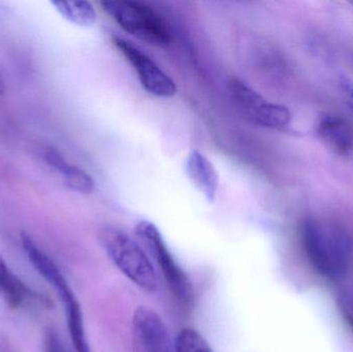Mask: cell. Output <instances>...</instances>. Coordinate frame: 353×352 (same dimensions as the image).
I'll use <instances>...</instances> for the list:
<instances>
[{"instance_id":"1","label":"cell","mask_w":353,"mask_h":352,"mask_svg":"<svg viewBox=\"0 0 353 352\" xmlns=\"http://www.w3.org/2000/svg\"><path fill=\"white\" fill-rule=\"evenodd\" d=\"M303 249L315 272L327 279L341 278L350 266L352 239L337 223L309 217L301 227Z\"/></svg>"},{"instance_id":"2","label":"cell","mask_w":353,"mask_h":352,"mask_svg":"<svg viewBox=\"0 0 353 352\" xmlns=\"http://www.w3.org/2000/svg\"><path fill=\"white\" fill-rule=\"evenodd\" d=\"M99 243L116 268L136 287L153 293L159 289V277L148 254L128 234L115 227H101Z\"/></svg>"},{"instance_id":"3","label":"cell","mask_w":353,"mask_h":352,"mask_svg":"<svg viewBox=\"0 0 353 352\" xmlns=\"http://www.w3.org/2000/svg\"><path fill=\"white\" fill-rule=\"evenodd\" d=\"M101 6L132 37L155 47L171 45L172 35L167 24L150 6L132 0H105Z\"/></svg>"},{"instance_id":"4","label":"cell","mask_w":353,"mask_h":352,"mask_svg":"<svg viewBox=\"0 0 353 352\" xmlns=\"http://www.w3.org/2000/svg\"><path fill=\"white\" fill-rule=\"evenodd\" d=\"M136 235L140 243L148 251L161 269L172 295L182 307H191L193 303V287L190 279L182 270L170 251L163 235L154 223L143 220L136 227Z\"/></svg>"},{"instance_id":"5","label":"cell","mask_w":353,"mask_h":352,"mask_svg":"<svg viewBox=\"0 0 353 352\" xmlns=\"http://www.w3.org/2000/svg\"><path fill=\"white\" fill-rule=\"evenodd\" d=\"M228 91L236 109L251 123L278 132L290 125L292 113L285 105L268 101L240 79L228 82Z\"/></svg>"},{"instance_id":"6","label":"cell","mask_w":353,"mask_h":352,"mask_svg":"<svg viewBox=\"0 0 353 352\" xmlns=\"http://www.w3.org/2000/svg\"><path fill=\"white\" fill-rule=\"evenodd\" d=\"M113 43L118 51L130 62L137 72L141 85L147 92L163 99H170L176 94V86L173 79L140 48L116 35L113 37Z\"/></svg>"},{"instance_id":"7","label":"cell","mask_w":353,"mask_h":352,"mask_svg":"<svg viewBox=\"0 0 353 352\" xmlns=\"http://www.w3.org/2000/svg\"><path fill=\"white\" fill-rule=\"evenodd\" d=\"M132 330L136 352H175L167 324L150 307L137 308Z\"/></svg>"},{"instance_id":"8","label":"cell","mask_w":353,"mask_h":352,"mask_svg":"<svg viewBox=\"0 0 353 352\" xmlns=\"http://www.w3.org/2000/svg\"><path fill=\"white\" fill-rule=\"evenodd\" d=\"M0 295L6 300V303L12 308L23 306L41 305L50 307V301L39 291L30 289L26 283L23 282L17 275H14L4 262L0 256Z\"/></svg>"},{"instance_id":"9","label":"cell","mask_w":353,"mask_h":352,"mask_svg":"<svg viewBox=\"0 0 353 352\" xmlns=\"http://www.w3.org/2000/svg\"><path fill=\"white\" fill-rule=\"evenodd\" d=\"M323 144L338 156L347 158L353 155V128L344 118L337 115L323 116L316 127Z\"/></svg>"},{"instance_id":"10","label":"cell","mask_w":353,"mask_h":352,"mask_svg":"<svg viewBox=\"0 0 353 352\" xmlns=\"http://www.w3.org/2000/svg\"><path fill=\"white\" fill-rule=\"evenodd\" d=\"M187 177L208 202H214L219 188V176L212 161L199 150H193L185 163Z\"/></svg>"},{"instance_id":"11","label":"cell","mask_w":353,"mask_h":352,"mask_svg":"<svg viewBox=\"0 0 353 352\" xmlns=\"http://www.w3.org/2000/svg\"><path fill=\"white\" fill-rule=\"evenodd\" d=\"M43 159L47 165L63 177L66 185L70 189L83 194H90L94 191V180L91 178V176L88 175L84 169L68 163L57 149L52 147L46 149L43 152Z\"/></svg>"},{"instance_id":"12","label":"cell","mask_w":353,"mask_h":352,"mask_svg":"<svg viewBox=\"0 0 353 352\" xmlns=\"http://www.w3.org/2000/svg\"><path fill=\"white\" fill-rule=\"evenodd\" d=\"M52 6L68 22L80 27H91L97 22V14L91 2L85 0L78 1H52Z\"/></svg>"},{"instance_id":"13","label":"cell","mask_w":353,"mask_h":352,"mask_svg":"<svg viewBox=\"0 0 353 352\" xmlns=\"http://www.w3.org/2000/svg\"><path fill=\"white\" fill-rule=\"evenodd\" d=\"M68 316V332L76 352H91L85 332L82 309L77 298L63 303Z\"/></svg>"},{"instance_id":"14","label":"cell","mask_w":353,"mask_h":352,"mask_svg":"<svg viewBox=\"0 0 353 352\" xmlns=\"http://www.w3.org/2000/svg\"><path fill=\"white\" fill-rule=\"evenodd\" d=\"M175 352H214L197 331L184 328L176 336Z\"/></svg>"},{"instance_id":"15","label":"cell","mask_w":353,"mask_h":352,"mask_svg":"<svg viewBox=\"0 0 353 352\" xmlns=\"http://www.w3.org/2000/svg\"><path fill=\"white\" fill-rule=\"evenodd\" d=\"M46 352H68L63 341L54 329L48 331L45 340Z\"/></svg>"},{"instance_id":"16","label":"cell","mask_w":353,"mask_h":352,"mask_svg":"<svg viewBox=\"0 0 353 352\" xmlns=\"http://www.w3.org/2000/svg\"><path fill=\"white\" fill-rule=\"evenodd\" d=\"M340 90H341L342 96H343L346 105L350 107V111L353 113V85L346 79H341Z\"/></svg>"},{"instance_id":"17","label":"cell","mask_w":353,"mask_h":352,"mask_svg":"<svg viewBox=\"0 0 353 352\" xmlns=\"http://www.w3.org/2000/svg\"><path fill=\"white\" fill-rule=\"evenodd\" d=\"M344 318H345L346 322L350 324V329H352L353 332V314L350 313V312L346 311L344 310Z\"/></svg>"},{"instance_id":"18","label":"cell","mask_w":353,"mask_h":352,"mask_svg":"<svg viewBox=\"0 0 353 352\" xmlns=\"http://www.w3.org/2000/svg\"><path fill=\"white\" fill-rule=\"evenodd\" d=\"M6 92V83H4L3 76H2L1 72H0V96Z\"/></svg>"}]
</instances>
